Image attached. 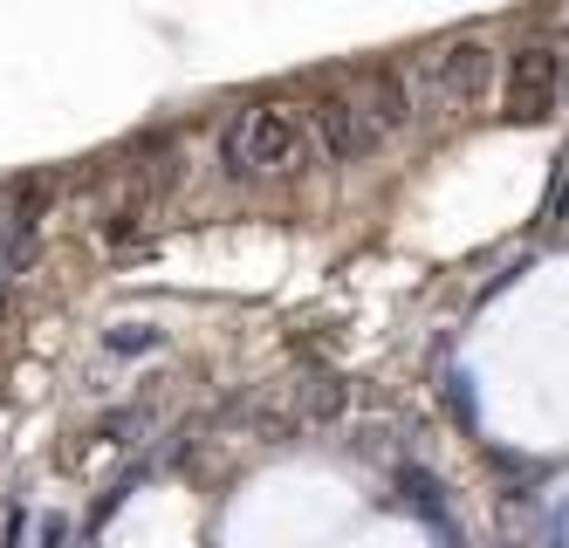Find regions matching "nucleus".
<instances>
[{"label": "nucleus", "instance_id": "nucleus-1", "mask_svg": "<svg viewBox=\"0 0 569 548\" xmlns=\"http://www.w3.org/2000/svg\"><path fill=\"white\" fill-rule=\"evenodd\" d=\"M412 82V110H439V117H467L487 90H495V41L480 34H453L426 49V62L405 76Z\"/></svg>", "mask_w": 569, "mask_h": 548}, {"label": "nucleus", "instance_id": "nucleus-2", "mask_svg": "<svg viewBox=\"0 0 569 548\" xmlns=\"http://www.w3.org/2000/svg\"><path fill=\"white\" fill-rule=\"evenodd\" d=\"M309 158V123L289 103H248L227 131V172L233 179H289Z\"/></svg>", "mask_w": 569, "mask_h": 548}, {"label": "nucleus", "instance_id": "nucleus-3", "mask_svg": "<svg viewBox=\"0 0 569 548\" xmlns=\"http://www.w3.org/2000/svg\"><path fill=\"white\" fill-rule=\"evenodd\" d=\"M569 103V56L528 41L508 56V90H501V117L508 123H549Z\"/></svg>", "mask_w": 569, "mask_h": 548}, {"label": "nucleus", "instance_id": "nucleus-4", "mask_svg": "<svg viewBox=\"0 0 569 548\" xmlns=\"http://www.w3.org/2000/svg\"><path fill=\"white\" fill-rule=\"evenodd\" d=\"M309 131H316V151L330 158V165H363V158H371V151L385 145V131H378V123L357 110V97H343V90L316 103Z\"/></svg>", "mask_w": 569, "mask_h": 548}, {"label": "nucleus", "instance_id": "nucleus-5", "mask_svg": "<svg viewBox=\"0 0 569 548\" xmlns=\"http://www.w3.org/2000/svg\"><path fill=\"white\" fill-rule=\"evenodd\" d=\"M357 110L371 117L385 138L405 131V123H412V82H405V69H378V76H371V90L357 97Z\"/></svg>", "mask_w": 569, "mask_h": 548}, {"label": "nucleus", "instance_id": "nucleus-6", "mask_svg": "<svg viewBox=\"0 0 569 548\" xmlns=\"http://www.w3.org/2000/svg\"><path fill=\"white\" fill-rule=\"evenodd\" d=\"M166 336H158L151 322H124V329H110L103 336V350H117V357H144V350H158Z\"/></svg>", "mask_w": 569, "mask_h": 548}, {"label": "nucleus", "instance_id": "nucleus-7", "mask_svg": "<svg viewBox=\"0 0 569 548\" xmlns=\"http://www.w3.org/2000/svg\"><path fill=\"white\" fill-rule=\"evenodd\" d=\"M34 548H69V515H42V521H34Z\"/></svg>", "mask_w": 569, "mask_h": 548}]
</instances>
